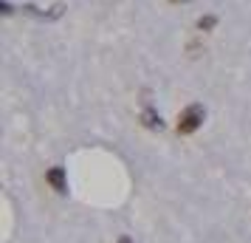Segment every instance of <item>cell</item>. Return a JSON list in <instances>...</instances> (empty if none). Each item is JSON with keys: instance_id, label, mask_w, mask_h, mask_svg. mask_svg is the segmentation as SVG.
Wrapping results in <instances>:
<instances>
[{"instance_id": "6", "label": "cell", "mask_w": 251, "mask_h": 243, "mask_svg": "<svg viewBox=\"0 0 251 243\" xmlns=\"http://www.w3.org/2000/svg\"><path fill=\"white\" fill-rule=\"evenodd\" d=\"M119 243H133V241H130V238H127V235H122V238H119Z\"/></svg>"}, {"instance_id": "2", "label": "cell", "mask_w": 251, "mask_h": 243, "mask_svg": "<svg viewBox=\"0 0 251 243\" xmlns=\"http://www.w3.org/2000/svg\"><path fill=\"white\" fill-rule=\"evenodd\" d=\"M46 181L57 189L59 195L68 192V178H65V170H62V167H51V170L46 173Z\"/></svg>"}, {"instance_id": "5", "label": "cell", "mask_w": 251, "mask_h": 243, "mask_svg": "<svg viewBox=\"0 0 251 243\" xmlns=\"http://www.w3.org/2000/svg\"><path fill=\"white\" fill-rule=\"evenodd\" d=\"M0 12H3V14H12V12H14L12 3H9V0H3V3H0Z\"/></svg>"}, {"instance_id": "3", "label": "cell", "mask_w": 251, "mask_h": 243, "mask_svg": "<svg viewBox=\"0 0 251 243\" xmlns=\"http://www.w3.org/2000/svg\"><path fill=\"white\" fill-rule=\"evenodd\" d=\"M141 125H144L147 130H161V128H164L161 113H158V110H152V108H144V110H141Z\"/></svg>"}, {"instance_id": "1", "label": "cell", "mask_w": 251, "mask_h": 243, "mask_svg": "<svg viewBox=\"0 0 251 243\" xmlns=\"http://www.w3.org/2000/svg\"><path fill=\"white\" fill-rule=\"evenodd\" d=\"M203 119H206L203 105H189V108H183L181 113H178V125H175V130H178L181 136H192L195 130L203 125Z\"/></svg>"}, {"instance_id": "7", "label": "cell", "mask_w": 251, "mask_h": 243, "mask_svg": "<svg viewBox=\"0 0 251 243\" xmlns=\"http://www.w3.org/2000/svg\"><path fill=\"white\" fill-rule=\"evenodd\" d=\"M170 3H186V0H170Z\"/></svg>"}, {"instance_id": "4", "label": "cell", "mask_w": 251, "mask_h": 243, "mask_svg": "<svg viewBox=\"0 0 251 243\" xmlns=\"http://www.w3.org/2000/svg\"><path fill=\"white\" fill-rule=\"evenodd\" d=\"M215 26H217V17H215V14H203V17L198 20V28H201V31H212Z\"/></svg>"}]
</instances>
